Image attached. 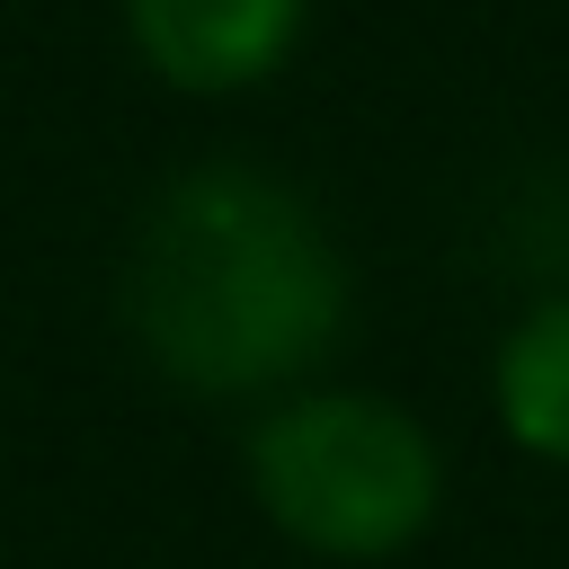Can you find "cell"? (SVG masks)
<instances>
[{"instance_id":"obj_1","label":"cell","mask_w":569,"mask_h":569,"mask_svg":"<svg viewBox=\"0 0 569 569\" xmlns=\"http://www.w3.org/2000/svg\"><path fill=\"white\" fill-rule=\"evenodd\" d=\"M116 311L160 382L196 400H258L329 365L356 276L302 187L249 160H196L133 213Z\"/></svg>"},{"instance_id":"obj_2","label":"cell","mask_w":569,"mask_h":569,"mask_svg":"<svg viewBox=\"0 0 569 569\" xmlns=\"http://www.w3.org/2000/svg\"><path fill=\"white\" fill-rule=\"evenodd\" d=\"M249 498L320 560H391L436 525L445 453L382 391H293L249 427Z\"/></svg>"},{"instance_id":"obj_3","label":"cell","mask_w":569,"mask_h":569,"mask_svg":"<svg viewBox=\"0 0 569 569\" xmlns=\"http://www.w3.org/2000/svg\"><path fill=\"white\" fill-rule=\"evenodd\" d=\"M311 0H124V36L142 71L187 98H240L302 44Z\"/></svg>"},{"instance_id":"obj_4","label":"cell","mask_w":569,"mask_h":569,"mask_svg":"<svg viewBox=\"0 0 569 569\" xmlns=\"http://www.w3.org/2000/svg\"><path fill=\"white\" fill-rule=\"evenodd\" d=\"M489 400L516 453L569 471V293H542L489 356Z\"/></svg>"}]
</instances>
